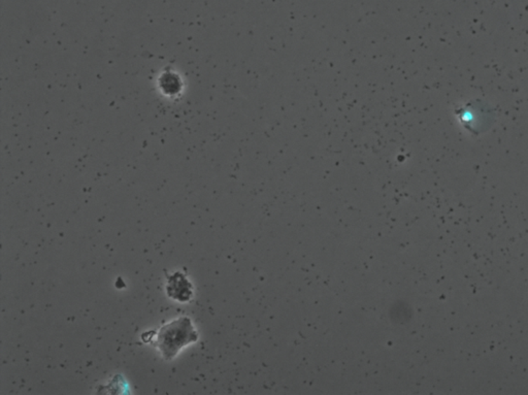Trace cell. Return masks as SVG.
Returning <instances> with one entry per match:
<instances>
[{
	"mask_svg": "<svg viewBox=\"0 0 528 395\" xmlns=\"http://www.w3.org/2000/svg\"><path fill=\"white\" fill-rule=\"evenodd\" d=\"M197 339L191 320L188 317H181L162 326L152 339V344L159 349L165 359H171L183 347L194 343Z\"/></svg>",
	"mask_w": 528,
	"mask_h": 395,
	"instance_id": "1",
	"label": "cell"
},
{
	"mask_svg": "<svg viewBox=\"0 0 528 395\" xmlns=\"http://www.w3.org/2000/svg\"><path fill=\"white\" fill-rule=\"evenodd\" d=\"M456 115L461 124L473 133H480V127L484 126V123L487 120V112L484 111L483 107H478L472 103L457 109Z\"/></svg>",
	"mask_w": 528,
	"mask_h": 395,
	"instance_id": "2",
	"label": "cell"
},
{
	"mask_svg": "<svg viewBox=\"0 0 528 395\" xmlns=\"http://www.w3.org/2000/svg\"><path fill=\"white\" fill-rule=\"evenodd\" d=\"M166 289L169 295L179 302H188L192 297V286L181 273L169 276Z\"/></svg>",
	"mask_w": 528,
	"mask_h": 395,
	"instance_id": "3",
	"label": "cell"
}]
</instances>
